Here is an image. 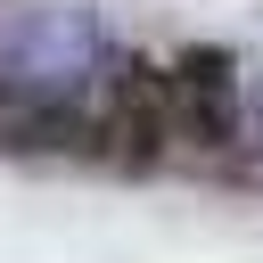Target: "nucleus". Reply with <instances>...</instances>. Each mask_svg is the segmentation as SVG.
<instances>
[{
    "mask_svg": "<svg viewBox=\"0 0 263 263\" xmlns=\"http://www.w3.org/2000/svg\"><path fill=\"white\" fill-rule=\"evenodd\" d=\"M164 107H173V132L197 140V148L238 140V74H230V58L222 49H189L164 74Z\"/></svg>",
    "mask_w": 263,
    "mask_h": 263,
    "instance_id": "1",
    "label": "nucleus"
}]
</instances>
